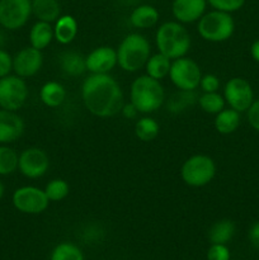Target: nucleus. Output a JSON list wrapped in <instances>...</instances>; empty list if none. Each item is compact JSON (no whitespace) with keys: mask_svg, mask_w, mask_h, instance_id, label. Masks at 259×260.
<instances>
[{"mask_svg":"<svg viewBox=\"0 0 259 260\" xmlns=\"http://www.w3.org/2000/svg\"><path fill=\"white\" fill-rule=\"evenodd\" d=\"M13 71V56L4 48H0V79L10 75Z\"/></svg>","mask_w":259,"mask_h":260,"instance_id":"35","label":"nucleus"},{"mask_svg":"<svg viewBox=\"0 0 259 260\" xmlns=\"http://www.w3.org/2000/svg\"><path fill=\"white\" fill-rule=\"evenodd\" d=\"M216 162L211 156L196 154L188 157L180 168V178L192 188H201L210 184L216 175Z\"/></svg>","mask_w":259,"mask_h":260,"instance_id":"6","label":"nucleus"},{"mask_svg":"<svg viewBox=\"0 0 259 260\" xmlns=\"http://www.w3.org/2000/svg\"><path fill=\"white\" fill-rule=\"evenodd\" d=\"M32 15V0H0V25L8 30L24 27Z\"/></svg>","mask_w":259,"mask_h":260,"instance_id":"10","label":"nucleus"},{"mask_svg":"<svg viewBox=\"0 0 259 260\" xmlns=\"http://www.w3.org/2000/svg\"><path fill=\"white\" fill-rule=\"evenodd\" d=\"M155 45L157 52L163 53L170 60H175L187 55L192 40L184 24L177 20H169L157 27L155 33Z\"/></svg>","mask_w":259,"mask_h":260,"instance_id":"2","label":"nucleus"},{"mask_svg":"<svg viewBox=\"0 0 259 260\" xmlns=\"http://www.w3.org/2000/svg\"><path fill=\"white\" fill-rule=\"evenodd\" d=\"M51 260H84V255L74 244L61 243L52 250Z\"/></svg>","mask_w":259,"mask_h":260,"instance_id":"31","label":"nucleus"},{"mask_svg":"<svg viewBox=\"0 0 259 260\" xmlns=\"http://www.w3.org/2000/svg\"><path fill=\"white\" fill-rule=\"evenodd\" d=\"M81 99L89 113L99 118L121 113L124 104L121 85L109 74H90L81 84Z\"/></svg>","mask_w":259,"mask_h":260,"instance_id":"1","label":"nucleus"},{"mask_svg":"<svg viewBox=\"0 0 259 260\" xmlns=\"http://www.w3.org/2000/svg\"><path fill=\"white\" fill-rule=\"evenodd\" d=\"M160 14L155 7L150 4H141L135 8L130 14V23L137 29L152 28L159 22Z\"/></svg>","mask_w":259,"mask_h":260,"instance_id":"18","label":"nucleus"},{"mask_svg":"<svg viewBox=\"0 0 259 260\" xmlns=\"http://www.w3.org/2000/svg\"><path fill=\"white\" fill-rule=\"evenodd\" d=\"M220 85V79L215 74H206V75H202L200 88L202 89L203 93H215V91H218Z\"/></svg>","mask_w":259,"mask_h":260,"instance_id":"33","label":"nucleus"},{"mask_svg":"<svg viewBox=\"0 0 259 260\" xmlns=\"http://www.w3.org/2000/svg\"><path fill=\"white\" fill-rule=\"evenodd\" d=\"M249 239H250L251 244L259 249V221L251 226L250 231H249Z\"/></svg>","mask_w":259,"mask_h":260,"instance_id":"38","label":"nucleus"},{"mask_svg":"<svg viewBox=\"0 0 259 260\" xmlns=\"http://www.w3.org/2000/svg\"><path fill=\"white\" fill-rule=\"evenodd\" d=\"M207 9V0H173L172 13L182 24L198 22Z\"/></svg>","mask_w":259,"mask_h":260,"instance_id":"16","label":"nucleus"},{"mask_svg":"<svg viewBox=\"0 0 259 260\" xmlns=\"http://www.w3.org/2000/svg\"><path fill=\"white\" fill-rule=\"evenodd\" d=\"M45 193L50 202H60V201L65 200L70 193V185L66 180L61 179V178H56V179L50 180L45 187Z\"/></svg>","mask_w":259,"mask_h":260,"instance_id":"30","label":"nucleus"},{"mask_svg":"<svg viewBox=\"0 0 259 260\" xmlns=\"http://www.w3.org/2000/svg\"><path fill=\"white\" fill-rule=\"evenodd\" d=\"M160 134V124L151 117H141L135 123V135L142 142L154 141Z\"/></svg>","mask_w":259,"mask_h":260,"instance_id":"27","label":"nucleus"},{"mask_svg":"<svg viewBox=\"0 0 259 260\" xmlns=\"http://www.w3.org/2000/svg\"><path fill=\"white\" fill-rule=\"evenodd\" d=\"M207 260H230V250L225 244H212L207 250Z\"/></svg>","mask_w":259,"mask_h":260,"instance_id":"34","label":"nucleus"},{"mask_svg":"<svg viewBox=\"0 0 259 260\" xmlns=\"http://www.w3.org/2000/svg\"><path fill=\"white\" fill-rule=\"evenodd\" d=\"M170 65H172V60L163 53L157 52L150 56L144 69L146 71V75L160 81L169 75Z\"/></svg>","mask_w":259,"mask_h":260,"instance_id":"24","label":"nucleus"},{"mask_svg":"<svg viewBox=\"0 0 259 260\" xmlns=\"http://www.w3.org/2000/svg\"><path fill=\"white\" fill-rule=\"evenodd\" d=\"M58 65L65 75L73 78L83 75L86 71L85 56L76 51H65L61 53L58 57Z\"/></svg>","mask_w":259,"mask_h":260,"instance_id":"19","label":"nucleus"},{"mask_svg":"<svg viewBox=\"0 0 259 260\" xmlns=\"http://www.w3.org/2000/svg\"><path fill=\"white\" fill-rule=\"evenodd\" d=\"M4 43H5V37H4V35H3L2 30H0V48H3Z\"/></svg>","mask_w":259,"mask_h":260,"instance_id":"41","label":"nucleus"},{"mask_svg":"<svg viewBox=\"0 0 259 260\" xmlns=\"http://www.w3.org/2000/svg\"><path fill=\"white\" fill-rule=\"evenodd\" d=\"M55 40L53 25L51 23L37 20L29 30V43L32 47L43 51Z\"/></svg>","mask_w":259,"mask_h":260,"instance_id":"22","label":"nucleus"},{"mask_svg":"<svg viewBox=\"0 0 259 260\" xmlns=\"http://www.w3.org/2000/svg\"><path fill=\"white\" fill-rule=\"evenodd\" d=\"M43 66L42 51L28 46L13 56V73L23 79H28L40 73Z\"/></svg>","mask_w":259,"mask_h":260,"instance_id":"13","label":"nucleus"},{"mask_svg":"<svg viewBox=\"0 0 259 260\" xmlns=\"http://www.w3.org/2000/svg\"><path fill=\"white\" fill-rule=\"evenodd\" d=\"M32 15L37 20L55 23L62 15V9L58 0H32Z\"/></svg>","mask_w":259,"mask_h":260,"instance_id":"20","label":"nucleus"},{"mask_svg":"<svg viewBox=\"0 0 259 260\" xmlns=\"http://www.w3.org/2000/svg\"><path fill=\"white\" fill-rule=\"evenodd\" d=\"M86 71L109 74L117 66V51L111 46H99L85 56Z\"/></svg>","mask_w":259,"mask_h":260,"instance_id":"14","label":"nucleus"},{"mask_svg":"<svg viewBox=\"0 0 259 260\" xmlns=\"http://www.w3.org/2000/svg\"><path fill=\"white\" fill-rule=\"evenodd\" d=\"M29 90L25 79L10 74L0 79V108L18 112L27 102Z\"/></svg>","mask_w":259,"mask_h":260,"instance_id":"8","label":"nucleus"},{"mask_svg":"<svg viewBox=\"0 0 259 260\" xmlns=\"http://www.w3.org/2000/svg\"><path fill=\"white\" fill-rule=\"evenodd\" d=\"M50 168V157L45 150L40 147H28L19 154L18 170L28 179H38L47 173Z\"/></svg>","mask_w":259,"mask_h":260,"instance_id":"11","label":"nucleus"},{"mask_svg":"<svg viewBox=\"0 0 259 260\" xmlns=\"http://www.w3.org/2000/svg\"><path fill=\"white\" fill-rule=\"evenodd\" d=\"M4 192H5V187H4V184H3L2 180H0V201H2L3 196H4Z\"/></svg>","mask_w":259,"mask_h":260,"instance_id":"40","label":"nucleus"},{"mask_svg":"<svg viewBox=\"0 0 259 260\" xmlns=\"http://www.w3.org/2000/svg\"><path fill=\"white\" fill-rule=\"evenodd\" d=\"M121 114L126 119H135L137 118V116L140 114V112L137 111L136 107L130 102V103H124L123 107L121 109Z\"/></svg>","mask_w":259,"mask_h":260,"instance_id":"37","label":"nucleus"},{"mask_svg":"<svg viewBox=\"0 0 259 260\" xmlns=\"http://www.w3.org/2000/svg\"><path fill=\"white\" fill-rule=\"evenodd\" d=\"M207 4L212 7V9L220 10L225 13L238 12L245 4V0H207Z\"/></svg>","mask_w":259,"mask_h":260,"instance_id":"32","label":"nucleus"},{"mask_svg":"<svg viewBox=\"0 0 259 260\" xmlns=\"http://www.w3.org/2000/svg\"><path fill=\"white\" fill-rule=\"evenodd\" d=\"M235 30V22L230 13L212 9L206 12L197 22V32L207 42H225Z\"/></svg>","mask_w":259,"mask_h":260,"instance_id":"5","label":"nucleus"},{"mask_svg":"<svg viewBox=\"0 0 259 260\" xmlns=\"http://www.w3.org/2000/svg\"><path fill=\"white\" fill-rule=\"evenodd\" d=\"M79 32L78 20L70 14H62L53 23V36L60 45H70Z\"/></svg>","mask_w":259,"mask_h":260,"instance_id":"17","label":"nucleus"},{"mask_svg":"<svg viewBox=\"0 0 259 260\" xmlns=\"http://www.w3.org/2000/svg\"><path fill=\"white\" fill-rule=\"evenodd\" d=\"M250 53H251V57H253L256 62H259V40L255 41V42L251 45Z\"/></svg>","mask_w":259,"mask_h":260,"instance_id":"39","label":"nucleus"},{"mask_svg":"<svg viewBox=\"0 0 259 260\" xmlns=\"http://www.w3.org/2000/svg\"><path fill=\"white\" fill-rule=\"evenodd\" d=\"M12 203L17 211L25 215H40L50 205L45 190L35 185H23L17 188L12 196Z\"/></svg>","mask_w":259,"mask_h":260,"instance_id":"9","label":"nucleus"},{"mask_svg":"<svg viewBox=\"0 0 259 260\" xmlns=\"http://www.w3.org/2000/svg\"><path fill=\"white\" fill-rule=\"evenodd\" d=\"M197 103L203 112L216 116L218 112L225 108L226 102L223 95H221L218 91H215V93H202L198 96Z\"/></svg>","mask_w":259,"mask_h":260,"instance_id":"28","label":"nucleus"},{"mask_svg":"<svg viewBox=\"0 0 259 260\" xmlns=\"http://www.w3.org/2000/svg\"><path fill=\"white\" fill-rule=\"evenodd\" d=\"M19 155L8 145H0V175H10L18 170Z\"/></svg>","mask_w":259,"mask_h":260,"instance_id":"29","label":"nucleus"},{"mask_svg":"<svg viewBox=\"0 0 259 260\" xmlns=\"http://www.w3.org/2000/svg\"><path fill=\"white\" fill-rule=\"evenodd\" d=\"M202 70L200 65L190 57H183L172 60L169 71V79L178 90L196 91L200 88Z\"/></svg>","mask_w":259,"mask_h":260,"instance_id":"7","label":"nucleus"},{"mask_svg":"<svg viewBox=\"0 0 259 260\" xmlns=\"http://www.w3.org/2000/svg\"><path fill=\"white\" fill-rule=\"evenodd\" d=\"M24 129V121L17 112L0 108V145H9L19 140Z\"/></svg>","mask_w":259,"mask_h":260,"instance_id":"15","label":"nucleus"},{"mask_svg":"<svg viewBox=\"0 0 259 260\" xmlns=\"http://www.w3.org/2000/svg\"><path fill=\"white\" fill-rule=\"evenodd\" d=\"M165 96L164 86L159 80L150 78L149 75H140L132 81L130 88V102L142 114L156 112L164 106Z\"/></svg>","mask_w":259,"mask_h":260,"instance_id":"3","label":"nucleus"},{"mask_svg":"<svg viewBox=\"0 0 259 260\" xmlns=\"http://www.w3.org/2000/svg\"><path fill=\"white\" fill-rule=\"evenodd\" d=\"M223 98L230 108L238 112H246L254 102L251 85L243 78H233L223 86Z\"/></svg>","mask_w":259,"mask_h":260,"instance_id":"12","label":"nucleus"},{"mask_svg":"<svg viewBox=\"0 0 259 260\" xmlns=\"http://www.w3.org/2000/svg\"><path fill=\"white\" fill-rule=\"evenodd\" d=\"M248 121L254 129L259 131V99L253 102L248 111Z\"/></svg>","mask_w":259,"mask_h":260,"instance_id":"36","label":"nucleus"},{"mask_svg":"<svg viewBox=\"0 0 259 260\" xmlns=\"http://www.w3.org/2000/svg\"><path fill=\"white\" fill-rule=\"evenodd\" d=\"M66 89L58 81H47L40 89V99L48 108H58L66 99Z\"/></svg>","mask_w":259,"mask_h":260,"instance_id":"21","label":"nucleus"},{"mask_svg":"<svg viewBox=\"0 0 259 260\" xmlns=\"http://www.w3.org/2000/svg\"><path fill=\"white\" fill-rule=\"evenodd\" d=\"M235 234V223L231 220L223 218L217 221L208 230V239L211 244H228Z\"/></svg>","mask_w":259,"mask_h":260,"instance_id":"26","label":"nucleus"},{"mask_svg":"<svg viewBox=\"0 0 259 260\" xmlns=\"http://www.w3.org/2000/svg\"><path fill=\"white\" fill-rule=\"evenodd\" d=\"M215 128L221 135H230L240 126V112L233 108H223L215 117Z\"/></svg>","mask_w":259,"mask_h":260,"instance_id":"23","label":"nucleus"},{"mask_svg":"<svg viewBox=\"0 0 259 260\" xmlns=\"http://www.w3.org/2000/svg\"><path fill=\"white\" fill-rule=\"evenodd\" d=\"M117 65L126 73H137L151 56L149 40L140 33H128L117 47Z\"/></svg>","mask_w":259,"mask_h":260,"instance_id":"4","label":"nucleus"},{"mask_svg":"<svg viewBox=\"0 0 259 260\" xmlns=\"http://www.w3.org/2000/svg\"><path fill=\"white\" fill-rule=\"evenodd\" d=\"M198 101V95L196 91L178 90L173 94L169 99H167V108L170 113H182L188 111L189 107H193Z\"/></svg>","mask_w":259,"mask_h":260,"instance_id":"25","label":"nucleus"}]
</instances>
